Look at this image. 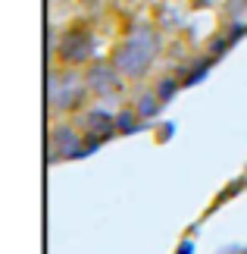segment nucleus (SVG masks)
Instances as JSON below:
<instances>
[{"label":"nucleus","mask_w":247,"mask_h":254,"mask_svg":"<svg viewBox=\"0 0 247 254\" xmlns=\"http://www.w3.org/2000/svg\"><path fill=\"white\" fill-rule=\"evenodd\" d=\"M156 54H160V32L150 22H132L125 38L113 47L110 60L125 79L135 82V79H144L150 72Z\"/></svg>","instance_id":"obj_1"},{"label":"nucleus","mask_w":247,"mask_h":254,"mask_svg":"<svg viewBox=\"0 0 247 254\" xmlns=\"http://www.w3.org/2000/svg\"><path fill=\"white\" fill-rule=\"evenodd\" d=\"M88 85L85 79H78L72 72V66L66 69H56L50 79H47V107L53 113H78L85 110V101H88Z\"/></svg>","instance_id":"obj_2"},{"label":"nucleus","mask_w":247,"mask_h":254,"mask_svg":"<svg viewBox=\"0 0 247 254\" xmlns=\"http://www.w3.org/2000/svg\"><path fill=\"white\" fill-rule=\"evenodd\" d=\"M94 54H97V35L91 25L78 22V25H69L66 32L60 35L56 41V57H60L63 66H85V63H94Z\"/></svg>","instance_id":"obj_3"},{"label":"nucleus","mask_w":247,"mask_h":254,"mask_svg":"<svg viewBox=\"0 0 247 254\" xmlns=\"http://www.w3.org/2000/svg\"><path fill=\"white\" fill-rule=\"evenodd\" d=\"M85 154V132H78L72 123H56L47 132V160L60 163V160H72Z\"/></svg>","instance_id":"obj_4"},{"label":"nucleus","mask_w":247,"mask_h":254,"mask_svg":"<svg viewBox=\"0 0 247 254\" xmlns=\"http://www.w3.org/2000/svg\"><path fill=\"white\" fill-rule=\"evenodd\" d=\"M122 82L125 75L113 66V60H94L88 63V72H85V85L94 97H110V94H119L122 91Z\"/></svg>","instance_id":"obj_5"},{"label":"nucleus","mask_w":247,"mask_h":254,"mask_svg":"<svg viewBox=\"0 0 247 254\" xmlns=\"http://www.w3.org/2000/svg\"><path fill=\"white\" fill-rule=\"evenodd\" d=\"M82 132L110 141L113 135H119V132H116V113L103 110V107H88V110L82 113Z\"/></svg>","instance_id":"obj_6"},{"label":"nucleus","mask_w":247,"mask_h":254,"mask_svg":"<svg viewBox=\"0 0 247 254\" xmlns=\"http://www.w3.org/2000/svg\"><path fill=\"white\" fill-rule=\"evenodd\" d=\"M216 63V57H210V54H203V57H197V60H191L188 66H179L175 69V75L182 79V85H194V82H200L203 75H206V69Z\"/></svg>","instance_id":"obj_7"},{"label":"nucleus","mask_w":247,"mask_h":254,"mask_svg":"<svg viewBox=\"0 0 247 254\" xmlns=\"http://www.w3.org/2000/svg\"><path fill=\"white\" fill-rule=\"evenodd\" d=\"M135 110H138V116H141L144 123H150V120H156V116H160V110H163V101L156 97V91H147V94H141V97H138Z\"/></svg>","instance_id":"obj_8"},{"label":"nucleus","mask_w":247,"mask_h":254,"mask_svg":"<svg viewBox=\"0 0 247 254\" xmlns=\"http://www.w3.org/2000/svg\"><path fill=\"white\" fill-rule=\"evenodd\" d=\"M141 126H144V120L138 116L135 107H125V110L116 113V132H119V135H132V132L141 129Z\"/></svg>","instance_id":"obj_9"},{"label":"nucleus","mask_w":247,"mask_h":254,"mask_svg":"<svg viewBox=\"0 0 247 254\" xmlns=\"http://www.w3.org/2000/svg\"><path fill=\"white\" fill-rule=\"evenodd\" d=\"M179 88H182V79L179 75H163V79H156V85H153V91H156V97H160L163 104H169L175 94H179Z\"/></svg>","instance_id":"obj_10"},{"label":"nucleus","mask_w":247,"mask_h":254,"mask_svg":"<svg viewBox=\"0 0 247 254\" xmlns=\"http://www.w3.org/2000/svg\"><path fill=\"white\" fill-rule=\"evenodd\" d=\"M216 0H191V6H200V9H210Z\"/></svg>","instance_id":"obj_11"}]
</instances>
